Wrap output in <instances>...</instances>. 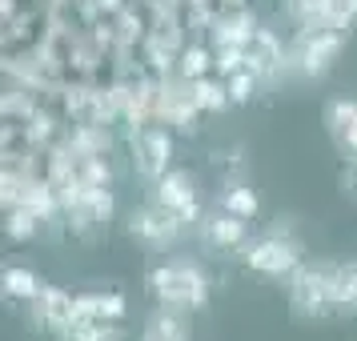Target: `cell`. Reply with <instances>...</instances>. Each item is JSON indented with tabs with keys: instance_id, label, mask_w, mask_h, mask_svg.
Masks as SVG:
<instances>
[{
	"instance_id": "6da1fadb",
	"label": "cell",
	"mask_w": 357,
	"mask_h": 341,
	"mask_svg": "<svg viewBox=\"0 0 357 341\" xmlns=\"http://www.w3.org/2000/svg\"><path fill=\"white\" fill-rule=\"evenodd\" d=\"M149 293L161 301L165 309H205L209 305V281L193 261H165L149 269Z\"/></svg>"
},
{
	"instance_id": "7a4b0ae2",
	"label": "cell",
	"mask_w": 357,
	"mask_h": 341,
	"mask_svg": "<svg viewBox=\"0 0 357 341\" xmlns=\"http://www.w3.org/2000/svg\"><path fill=\"white\" fill-rule=\"evenodd\" d=\"M237 253H241V261L253 273H265V277H293L297 265H301V245L285 233V225H277L273 233H265V237L245 241Z\"/></svg>"
},
{
	"instance_id": "3957f363",
	"label": "cell",
	"mask_w": 357,
	"mask_h": 341,
	"mask_svg": "<svg viewBox=\"0 0 357 341\" xmlns=\"http://www.w3.org/2000/svg\"><path fill=\"white\" fill-rule=\"evenodd\" d=\"M333 309L329 301V269L325 265H297L289 277V313L301 321H321Z\"/></svg>"
},
{
	"instance_id": "277c9868",
	"label": "cell",
	"mask_w": 357,
	"mask_h": 341,
	"mask_svg": "<svg viewBox=\"0 0 357 341\" xmlns=\"http://www.w3.org/2000/svg\"><path fill=\"white\" fill-rule=\"evenodd\" d=\"M153 201L169 209L177 217L181 225H193L201 217V205H197V189H193V177L185 169H169L161 181H153Z\"/></svg>"
},
{
	"instance_id": "5b68a950",
	"label": "cell",
	"mask_w": 357,
	"mask_h": 341,
	"mask_svg": "<svg viewBox=\"0 0 357 341\" xmlns=\"http://www.w3.org/2000/svg\"><path fill=\"white\" fill-rule=\"evenodd\" d=\"M341 45H345V33H341V29L301 33V45H297V56H293V65L301 68L305 77H321V73H329V65L337 61Z\"/></svg>"
},
{
	"instance_id": "8992f818",
	"label": "cell",
	"mask_w": 357,
	"mask_h": 341,
	"mask_svg": "<svg viewBox=\"0 0 357 341\" xmlns=\"http://www.w3.org/2000/svg\"><path fill=\"white\" fill-rule=\"evenodd\" d=\"M33 317H36V325H45L49 333L61 338L68 325L81 317V313H77V297L65 293L61 285H45V289L33 297Z\"/></svg>"
},
{
	"instance_id": "52a82bcc",
	"label": "cell",
	"mask_w": 357,
	"mask_h": 341,
	"mask_svg": "<svg viewBox=\"0 0 357 341\" xmlns=\"http://www.w3.org/2000/svg\"><path fill=\"white\" fill-rule=\"evenodd\" d=\"M325 129L341 153V161H357V100L337 97L325 105Z\"/></svg>"
},
{
	"instance_id": "ba28073f",
	"label": "cell",
	"mask_w": 357,
	"mask_h": 341,
	"mask_svg": "<svg viewBox=\"0 0 357 341\" xmlns=\"http://www.w3.org/2000/svg\"><path fill=\"white\" fill-rule=\"evenodd\" d=\"M181 229H185V225H181L169 209H161L157 201H153L149 209H132V217H129V233H132V237H141L145 245H169V241H177Z\"/></svg>"
},
{
	"instance_id": "9c48e42d",
	"label": "cell",
	"mask_w": 357,
	"mask_h": 341,
	"mask_svg": "<svg viewBox=\"0 0 357 341\" xmlns=\"http://www.w3.org/2000/svg\"><path fill=\"white\" fill-rule=\"evenodd\" d=\"M169 153H173L169 132H161V129H145L141 132V137H137V169H141V177L145 181H161L165 173H169Z\"/></svg>"
},
{
	"instance_id": "30bf717a",
	"label": "cell",
	"mask_w": 357,
	"mask_h": 341,
	"mask_svg": "<svg viewBox=\"0 0 357 341\" xmlns=\"http://www.w3.org/2000/svg\"><path fill=\"white\" fill-rule=\"evenodd\" d=\"M201 237L209 249H241L249 237H245V217L229 209H217L209 217H201Z\"/></svg>"
},
{
	"instance_id": "8fae6325",
	"label": "cell",
	"mask_w": 357,
	"mask_h": 341,
	"mask_svg": "<svg viewBox=\"0 0 357 341\" xmlns=\"http://www.w3.org/2000/svg\"><path fill=\"white\" fill-rule=\"evenodd\" d=\"M77 313L84 321H121L125 317V293H116V289L77 293Z\"/></svg>"
},
{
	"instance_id": "7c38bea8",
	"label": "cell",
	"mask_w": 357,
	"mask_h": 341,
	"mask_svg": "<svg viewBox=\"0 0 357 341\" xmlns=\"http://www.w3.org/2000/svg\"><path fill=\"white\" fill-rule=\"evenodd\" d=\"M329 301L337 313H357V261L329 269Z\"/></svg>"
},
{
	"instance_id": "4fadbf2b",
	"label": "cell",
	"mask_w": 357,
	"mask_h": 341,
	"mask_svg": "<svg viewBox=\"0 0 357 341\" xmlns=\"http://www.w3.org/2000/svg\"><path fill=\"white\" fill-rule=\"evenodd\" d=\"M213 40H217V49H249V40H257V24L249 13H229V17L217 20V29H213Z\"/></svg>"
},
{
	"instance_id": "5bb4252c",
	"label": "cell",
	"mask_w": 357,
	"mask_h": 341,
	"mask_svg": "<svg viewBox=\"0 0 357 341\" xmlns=\"http://www.w3.org/2000/svg\"><path fill=\"white\" fill-rule=\"evenodd\" d=\"M141 341H189V325L177 317V309H157L141 329Z\"/></svg>"
},
{
	"instance_id": "9a60e30c",
	"label": "cell",
	"mask_w": 357,
	"mask_h": 341,
	"mask_svg": "<svg viewBox=\"0 0 357 341\" xmlns=\"http://www.w3.org/2000/svg\"><path fill=\"white\" fill-rule=\"evenodd\" d=\"M197 100L193 93H161V100H157V116H165L169 125H177V129H193V121H197Z\"/></svg>"
},
{
	"instance_id": "2e32d148",
	"label": "cell",
	"mask_w": 357,
	"mask_h": 341,
	"mask_svg": "<svg viewBox=\"0 0 357 341\" xmlns=\"http://www.w3.org/2000/svg\"><path fill=\"white\" fill-rule=\"evenodd\" d=\"M289 13L297 17L301 33H321L329 24V0H289Z\"/></svg>"
},
{
	"instance_id": "e0dca14e",
	"label": "cell",
	"mask_w": 357,
	"mask_h": 341,
	"mask_svg": "<svg viewBox=\"0 0 357 341\" xmlns=\"http://www.w3.org/2000/svg\"><path fill=\"white\" fill-rule=\"evenodd\" d=\"M0 281H4V293H8V297H20V301H33L36 293L45 289V281L36 273H29V269H20V265H8V269L0 273Z\"/></svg>"
},
{
	"instance_id": "ac0fdd59",
	"label": "cell",
	"mask_w": 357,
	"mask_h": 341,
	"mask_svg": "<svg viewBox=\"0 0 357 341\" xmlns=\"http://www.w3.org/2000/svg\"><path fill=\"white\" fill-rule=\"evenodd\" d=\"M189 93H193L197 109H205V113H217V109H225L229 105V89L225 84H217V81H209V77L189 81Z\"/></svg>"
},
{
	"instance_id": "d6986e66",
	"label": "cell",
	"mask_w": 357,
	"mask_h": 341,
	"mask_svg": "<svg viewBox=\"0 0 357 341\" xmlns=\"http://www.w3.org/2000/svg\"><path fill=\"white\" fill-rule=\"evenodd\" d=\"M36 225H40V217H36L33 209H24V205H13L8 217H4V229H8L13 241H29V237L36 233Z\"/></svg>"
},
{
	"instance_id": "ffe728a7",
	"label": "cell",
	"mask_w": 357,
	"mask_h": 341,
	"mask_svg": "<svg viewBox=\"0 0 357 341\" xmlns=\"http://www.w3.org/2000/svg\"><path fill=\"white\" fill-rule=\"evenodd\" d=\"M221 209L237 213V217H253L257 213V197H253V189H245V185H229L225 193H221Z\"/></svg>"
},
{
	"instance_id": "44dd1931",
	"label": "cell",
	"mask_w": 357,
	"mask_h": 341,
	"mask_svg": "<svg viewBox=\"0 0 357 341\" xmlns=\"http://www.w3.org/2000/svg\"><path fill=\"white\" fill-rule=\"evenodd\" d=\"M213 65H217V61L209 56V49H185V56H181V77H185V81H197V77H205Z\"/></svg>"
},
{
	"instance_id": "7402d4cb",
	"label": "cell",
	"mask_w": 357,
	"mask_h": 341,
	"mask_svg": "<svg viewBox=\"0 0 357 341\" xmlns=\"http://www.w3.org/2000/svg\"><path fill=\"white\" fill-rule=\"evenodd\" d=\"M225 89H229V100H233V105H245V100L253 97V89H257V73L241 68V73L225 77Z\"/></svg>"
},
{
	"instance_id": "603a6c76",
	"label": "cell",
	"mask_w": 357,
	"mask_h": 341,
	"mask_svg": "<svg viewBox=\"0 0 357 341\" xmlns=\"http://www.w3.org/2000/svg\"><path fill=\"white\" fill-rule=\"evenodd\" d=\"M245 56H249V49H233V45H225V49H217V73L221 77H233V73H241L245 68Z\"/></svg>"
},
{
	"instance_id": "cb8c5ba5",
	"label": "cell",
	"mask_w": 357,
	"mask_h": 341,
	"mask_svg": "<svg viewBox=\"0 0 357 341\" xmlns=\"http://www.w3.org/2000/svg\"><path fill=\"white\" fill-rule=\"evenodd\" d=\"M81 177L89 185H109V165L100 157H81Z\"/></svg>"
},
{
	"instance_id": "d4e9b609",
	"label": "cell",
	"mask_w": 357,
	"mask_h": 341,
	"mask_svg": "<svg viewBox=\"0 0 357 341\" xmlns=\"http://www.w3.org/2000/svg\"><path fill=\"white\" fill-rule=\"evenodd\" d=\"M341 185H345V193L357 197V161H345V169H341Z\"/></svg>"
},
{
	"instance_id": "484cf974",
	"label": "cell",
	"mask_w": 357,
	"mask_h": 341,
	"mask_svg": "<svg viewBox=\"0 0 357 341\" xmlns=\"http://www.w3.org/2000/svg\"><path fill=\"white\" fill-rule=\"evenodd\" d=\"M97 341H121V333H116V329H109V325H105V329H100V333H97Z\"/></svg>"
},
{
	"instance_id": "4316f807",
	"label": "cell",
	"mask_w": 357,
	"mask_h": 341,
	"mask_svg": "<svg viewBox=\"0 0 357 341\" xmlns=\"http://www.w3.org/2000/svg\"><path fill=\"white\" fill-rule=\"evenodd\" d=\"M225 4H245V0H225Z\"/></svg>"
},
{
	"instance_id": "83f0119b",
	"label": "cell",
	"mask_w": 357,
	"mask_h": 341,
	"mask_svg": "<svg viewBox=\"0 0 357 341\" xmlns=\"http://www.w3.org/2000/svg\"><path fill=\"white\" fill-rule=\"evenodd\" d=\"M193 4H205V0H193Z\"/></svg>"
}]
</instances>
